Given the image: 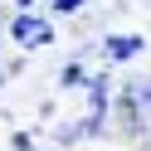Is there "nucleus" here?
I'll return each instance as SVG.
<instances>
[{
	"instance_id": "1",
	"label": "nucleus",
	"mask_w": 151,
	"mask_h": 151,
	"mask_svg": "<svg viewBox=\"0 0 151 151\" xmlns=\"http://www.w3.org/2000/svg\"><path fill=\"white\" fill-rule=\"evenodd\" d=\"M15 39L29 44V49H39V44H49V39H54V29H49L44 20H34V15H20V20H15Z\"/></svg>"
},
{
	"instance_id": "3",
	"label": "nucleus",
	"mask_w": 151,
	"mask_h": 151,
	"mask_svg": "<svg viewBox=\"0 0 151 151\" xmlns=\"http://www.w3.org/2000/svg\"><path fill=\"white\" fill-rule=\"evenodd\" d=\"M54 10H63V15H68V10H83V0H54Z\"/></svg>"
},
{
	"instance_id": "2",
	"label": "nucleus",
	"mask_w": 151,
	"mask_h": 151,
	"mask_svg": "<svg viewBox=\"0 0 151 151\" xmlns=\"http://www.w3.org/2000/svg\"><path fill=\"white\" fill-rule=\"evenodd\" d=\"M137 49H141V39H107V54H112V59H132Z\"/></svg>"
},
{
	"instance_id": "4",
	"label": "nucleus",
	"mask_w": 151,
	"mask_h": 151,
	"mask_svg": "<svg viewBox=\"0 0 151 151\" xmlns=\"http://www.w3.org/2000/svg\"><path fill=\"white\" fill-rule=\"evenodd\" d=\"M15 5H29V0H15Z\"/></svg>"
}]
</instances>
